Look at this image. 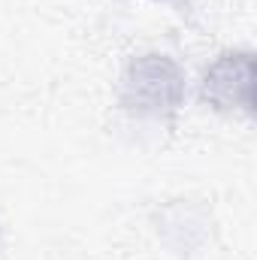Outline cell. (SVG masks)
<instances>
[{
	"label": "cell",
	"mask_w": 257,
	"mask_h": 260,
	"mask_svg": "<svg viewBox=\"0 0 257 260\" xmlns=\"http://www.w3.org/2000/svg\"><path fill=\"white\" fill-rule=\"evenodd\" d=\"M251 94V55H224L218 64L209 67L206 79H203V97L215 106V109H233V91Z\"/></svg>",
	"instance_id": "2"
},
{
	"label": "cell",
	"mask_w": 257,
	"mask_h": 260,
	"mask_svg": "<svg viewBox=\"0 0 257 260\" xmlns=\"http://www.w3.org/2000/svg\"><path fill=\"white\" fill-rule=\"evenodd\" d=\"M185 94V76L167 55H145L127 67L121 103L136 115H173Z\"/></svg>",
	"instance_id": "1"
}]
</instances>
